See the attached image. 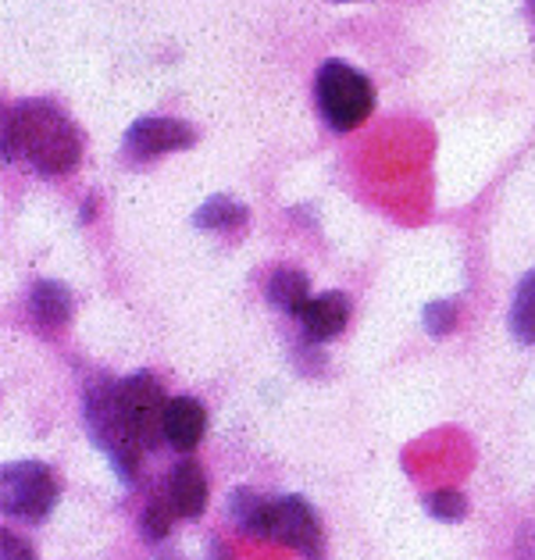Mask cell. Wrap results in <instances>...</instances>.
<instances>
[{
	"label": "cell",
	"instance_id": "d6986e66",
	"mask_svg": "<svg viewBox=\"0 0 535 560\" xmlns=\"http://www.w3.org/2000/svg\"><path fill=\"white\" fill-rule=\"evenodd\" d=\"M0 560H36V550L15 532H0Z\"/></svg>",
	"mask_w": 535,
	"mask_h": 560
},
{
	"label": "cell",
	"instance_id": "5bb4252c",
	"mask_svg": "<svg viewBox=\"0 0 535 560\" xmlns=\"http://www.w3.org/2000/svg\"><path fill=\"white\" fill-rule=\"evenodd\" d=\"M246 222V208L240 200H232L225 194H218L211 200H203L197 214H194V225L197 229H211V232H225V229H240Z\"/></svg>",
	"mask_w": 535,
	"mask_h": 560
},
{
	"label": "cell",
	"instance_id": "5b68a950",
	"mask_svg": "<svg viewBox=\"0 0 535 560\" xmlns=\"http://www.w3.org/2000/svg\"><path fill=\"white\" fill-rule=\"evenodd\" d=\"M268 539L290 546L307 560H325V532L318 514L311 511L307 500L300 497H279L271 500V532Z\"/></svg>",
	"mask_w": 535,
	"mask_h": 560
},
{
	"label": "cell",
	"instance_id": "9a60e30c",
	"mask_svg": "<svg viewBox=\"0 0 535 560\" xmlns=\"http://www.w3.org/2000/svg\"><path fill=\"white\" fill-rule=\"evenodd\" d=\"M511 332L535 347V276H525L511 304Z\"/></svg>",
	"mask_w": 535,
	"mask_h": 560
},
{
	"label": "cell",
	"instance_id": "e0dca14e",
	"mask_svg": "<svg viewBox=\"0 0 535 560\" xmlns=\"http://www.w3.org/2000/svg\"><path fill=\"white\" fill-rule=\"evenodd\" d=\"M172 522H175L172 503L168 500H154L143 511V517H140V532H143L147 539H164L172 532Z\"/></svg>",
	"mask_w": 535,
	"mask_h": 560
},
{
	"label": "cell",
	"instance_id": "603a6c76",
	"mask_svg": "<svg viewBox=\"0 0 535 560\" xmlns=\"http://www.w3.org/2000/svg\"><path fill=\"white\" fill-rule=\"evenodd\" d=\"M532 276H535V271H532Z\"/></svg>",
	"mask_w": 535,
	"mask_h": 560
},
{
	"label": "cell",
	"instance_id": "2e32d148",
	"mask_svg": "<svg viewBox=\"0 0 535 560\" xmlns=\"http://www.w3.org/2000/svg\"><path fill=\"white\" fill-rule=\"evenodd\" d=\"M424 511L435 522H461V517H468V497L457 493V489H435V493L424 497Z\"/></svg>",
	"mask_w": 535,
	"mask_h": 560
},
{
	"label": "cell",
	"instance_id": "3957f363",
	"mask_svg": "<svg viewBox=\"0 0 535 560\" xmlns=\"http://www.w3.org/2000/svg\"><path fill=\"white\" fill-rule=\"evenodd\" d=\"M314 101L318 112L328 121V129L350 132L357 126H364V118L375 107V90L368 83L364 72H357L347 61H325L314 79Z\"/></svg>",
	"mask_w": 535,
	"mask_h": 560
},
{
	"label": "cell",
	"instance_id": "44dd1931",
	"mask_svg": "<svg viewBox=\"0 0 535 560\" xmlns=\"http://www.w3.org/2000/svg\"><path fill=\"white\" fill-rule=\"evenodd\" d=\"M528 4H532V11H535V0H528Z\"/></svg>",
	"mask_w": 535,
	"mask_h": 560
},
{
	"label": "cell",
	"instance_id": "6da1fadb",
	"mask_svg": "<svg viewBox=\"0 0 535 560\" xmlns=\"http://www.w3.org/2000/svg\"><path fill=\"white\" fill-rule=\"evenodd\" d=\"M4 158H22L39 175H68L82 158L79 129L58 104L22 101L4 115Z\"/></svg>",
	"mask_w": 535,
	"mask_h": 560
},
{
	"label": "cell",
	"instance_id": "8992f818",
	"mask_svg": "<svg viewBox=\"0 0 535 560\" xmlns=\"http://www.w3.org/2000/svg\"><path fill=\"white\" fill-rule=\"evenodd\" d=\"M121 411L143 450H154L164 440V411H168V396L150 375H132L121 382Z\"/></svg>",
	"mask_w": 535,
	"mask_h": 560
},
{
	"label": "cell",
	"instance_id": "7402d4cb",
	"mask_svg": "<svg viewBox=\"0 0 535 560\" xmlns=\"http://www.w3.org/2000/svg\"><path fill=\"white\" fill-rule=\"evenodd\" d=\"M339 4H342V0H339Z\"/></svg>",
	"mask_w": 535,
	"mask_h": 560
},
{
	"label": "cell",
	"instance_id": "277c9868",
	"mask_svg": "<svg viewBox=\"0 0 535 560\" xmlns=\"http://www.w3.org/2000/svg\"><path fill=\"white\" fill-rule=\"evenodd\" d=\"M0 503L4 514L39 525L58 503V478L39 460H15L0 475Z\"/></svg>",
	"mask_w": 535,
	"mask_h": 560
},
{
	"label": "cell",
	"instance_id": "30bf717a",
	"mask_svg": "<svg viewBox=\"0 0 535 560\" xmlns=\"http://www.w3.org/2000/svg\"><path fill=\"white\" fill-rule=\"evenodd\" d=\"M30 314L44 336L65 332V325L72 322V290H68L65 282L39 279L30 293Z\"/></svg>",
	"mask_w": 535,
	"mask_h": 560
},
{
	"label": "cell",
	"instance_id": "52a82bcc",
	"mask_svg": "<svg viewBox=\"0 0 535 560\" xmlns=\"http://www.w3.org/2000/svg\"><path fill=\"white\" fill-rule=\"evenodd\" d=\"M194 143H197L194 126H186V121H178V118L154 115V118L132 121V129L126 132V140H121V150H126V158L136 161V165H147V161L172 154V150H189Z\"/></svg>",
	"mask_w": 535,
	"mask_h": 560
},
{
	"label": "cell",
	"instance_id": "ba28073f",
	"mask_svg": "<svg viewBox=\"0 0 535 560\" xmlns=\"http://www.w3.org/2000/svg\"><path fill=\"white\" fill-rule=\"evenodd\" d=\"M208 475L197 460H178L168 471V486H164V500L172 503V511L178 517H197L208 508Z\"/></svg>",
	"mask_w": 535,
	"mask_h": 560
},
{
	"label": "cell",
	"instance_id": "7c38bea8",
	"mask_svg": "<svg viewBox=\"0 0 535 560\" xmlns=\"http://www.w3.org/2000/svg\"><path fill=\"white\" fill-rule=\"evenodd\" d=\"M229 514H232V522L246 532V536L268 539V532H271V500L257 497L254 489H236V493L229 497Z\"/></svg>",
	"mask_w": 535,
	"mask_h": 560
},
{
	"label": "cell",
	"instance_id": "ffe728a7",
	"mask_svg": "<svg viewBox=\"0 0 535 560\" xmlns=\"http://www.w3.org/2000/svg\"><path fill=\"white\" fill-rule=\"evenodd\" d=\"M514 560H535V522H525L514 536Z\"/></svg>",
	"mask_w": 535,
	"mask_h": 560
},
{
	"label": "cell",
	"instance_id": "ac0fdd59",
	"mask_svg": "<svg viewBox=\"0 0 535 560\" xmlns=\"http://www.w3.org/2000/svg\"><path fill=\"white\" fill-rule=\"evenodd\" d=\"M457 325V304L454 300H435V304L424 307V329L432 336H450Z\"/></svg>",
	"mask_w": 535,
	"mask_h": 560
},
{
	"label": "cell",
	"instance_id": "4fadbf2b",
	"mask_svg": "<svg viewBox=\"0 0 535 560\" xmlns=\"http://www.w3.org/2000/svg\"><path fill=\"white\" fill-rule=\"evenodd\" d=\"M268 300L286 314H304V307L311 304V285L307 276L296 268H276L268 279Z\"/></svg>",
	"mask_w": 535,
	"mask_h": 560
},
{
	"label": "cell",
	"instance_id": "7a4b0ae2",
	"mask_svg": "<svg viewBox=\"0 0 535 560\" xmlns=\"http://www.w3.org/2000/svg\"><path fill=\"white\" fill-rule=\"evenodd\" d=\"M86 429L93 435L107 460H112L115 475L126 486L136 482V464H140V443L121 411V382H101L86 393Z\"/></svg>",
	"mask_w": 535,
	"mask_h": 560
},
{
	"label": "cell",
	"instance_id": "8fae6325",
	"mask_svg": "<svg viewBox=\"0 0 535 560\" xmlns=\"http://www.w3.org/2000/svg\"><path fill=\"white\" fill-rule=\"evenodd\" d=\"M350 322V300L347 293H318L311 296V304L300 314V325H304V336L311 343H325V339H336Z\"/></svg>",
	"mask_w": 535,
	"mask_h": 560
},
{
	"label": "cell",
	"instance_id": "9c48e42d",
	"mask_svg": "<svg viewBox=\"0 0 535 560\" xmlns=\"http://www.w3.org/2000/svg\"><path fill=\"white\" fill-rule=\"evenodd\" d=\"M203 432H208V411H203V404L194 400V396H175L168 400V411H164V443L183 450H197Z\"/></svg>",
	"mask_w": 535,
	"mask_h": 560
}]
</instances>
